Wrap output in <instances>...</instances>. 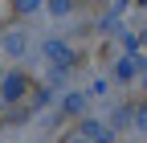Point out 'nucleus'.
Returning a JSON list of instances; mask_svg holds the SVG:
<instances>
[{"label": "nucleus", "mask_w": 147, "mask_h": 143, "mask_svg": "<svg viewBox=\"0 0 147 143\" xmlns=\"http://www.w3.org/2000/svg\"><path fill=\"white\" fill-rule=\"evenodd\" d=\"M49 8H53V12H65V8H69V0H49Z\"/></svg>", "instance_id": "7ed1b4c3"}, {"label": "nucleus", "mask_w": 147, "mask_h": 143, "mask_svg": "<svg viewBox=\"0 0 147 143\" xmlns=\"http://www.w3.org/2000/svg\"><path fill=\"white\" fill-rule=\"evenodd\" d=\"M45 53H49V57H57V65H69V49H65V45L49 41V45H45Z\"/></svg>", "instance_id": "f257e3e1"}, {"label": "nucleus", "mask_w": 147, "mask_h": 143, "mask_svg": "<svg viewBox=\"0 0 147 143\" xmlns=\"http://www.w3.org/2000/svg\"><path fill=\"white\" fill-rule=\"evenodd\" d=\"M4 94H8V98H21V78H16V74L4 82Z\"/></svg>", "instance_id": "f03ea898"}]
</instances>
